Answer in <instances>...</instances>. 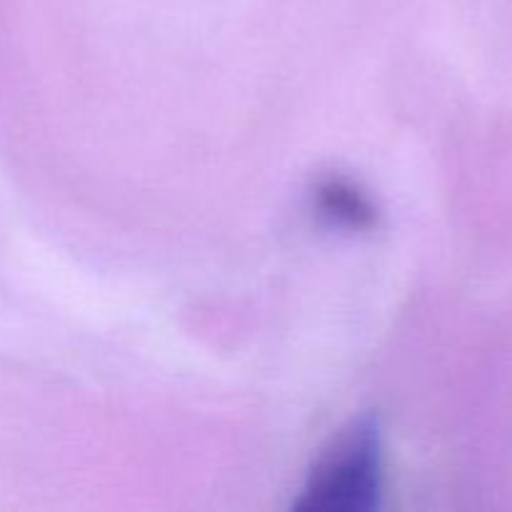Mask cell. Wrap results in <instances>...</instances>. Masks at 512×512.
I'll list each match as a JSON object with an SVG mask.
<instances>
[{
    "instance_id": "1",
    "label": "cell",
    "mask_w": 512,
    "mask_h": 512,
    "mask_svg": "<svg viewBox=\"0 0 512 512\" xmlns=\"http://www.w3.org/2000/svg\"><path fill=\"white\" fill-rule=\"evenodd\" d=\"M383 485V443L373 418L355 420L330 443L293 508L303 512H368Z\"/></svg>"
},
{
    "instance_id": "2",
    "label": "cell",
    "mask_w": 512,
    "mask_h": 512,
    "mask_svg": "<svg viewBox=\"0 0 512 512\" xmlns=\"http://www.w3.org/2000/svg\"><path fill=\"white\" fill-rule=\"evenodd\" d=\"M318 210L325 218L335 220L348 228H368L375 223V208L365 193L345 180H328L318 188L315 195Z\"/></svg>"
}]
</instances>
